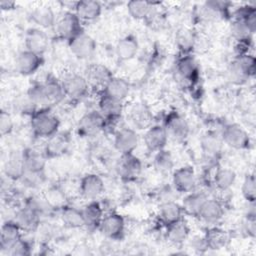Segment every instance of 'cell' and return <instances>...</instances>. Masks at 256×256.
Returning a JSON list of instances; mask_svg holds the SVG:
<instances>
[{"instance_id": "ee69618b", "label": "cell", "mask_w": 256, "mask_h": 256, "mask_svg": "<svg viewBox=\"0 0 256 256\" xmlns=\"http://www.w3.org/2000/svg\"><path fill=\"white\" fill-rule=\"evenodd\" d=\"M176 41L183 53H189V51L195 45L196 38L189 29L182 28L178 31L176 35Z\"/></svg>"}, {"instance_id": "f35d334b", "label": "cell", "mask_w": 256, "mask_h": 256, "mask_svg": "<svg viewBox=\"0 0 256 256\" xmlns=\"http://www.w3.org/2000/svg\"><path fill=\"white\" fill-rule=\"evenodd\" d=\"M236 182V173L230 168H218L214 175V185L220 191L229 190Z\"/></svg>"}, {"instance_id": "9a60e30c", "label": "cell", "mask_w": 256, "mask_h": 256, "mask_svg": "<svg viewBox=\"0 0 256 256\" xmlns=\"http://www.w3.org/2000/svg\"><path fill=\"white\" fill-rule=\"evenodd\" d=\"M176 72L181 80L193 83L199 76L197 61L189 53H183L176 61Z\"/></svg>"}, {"instance_id": "ac0fdd59", "label": "cell", "mask_w": 256, "mask_h": 256, "mask_svg": "<svg viewBox=\"0 0 256 256\" xmlns=\"http://www.w3.org/2000/svg\"><path fill=\"white\" fill-rule=\"evenodd\" d=\"M116 169L118 174L125 179H133L137 177L142 170V163L133 153L121 154Z\"/></svg>"}, {"instance_id": "8992f818", "label": "cell", "mask_w": 256, "mask_h": 256, "mask_svg": "<svg viewBox=\"0 0 256 256\" xmlns=\"http://www.w3.org/2000/svg\"><path fill=\"white\" fill-rule=\"evenodd\" d=\"M223 144L236 150H243L249 147L250 137L247 131L239 124H227L221 133Z\"/></svg>"}, {"instance_id": "4dcf8cb0", "label": "cell", "mask_w": 256, "mask_h": 256, "mask_svg": "<svg viewBox=\"0 0 256 256\" xmlns=\"http://www.w3.org/2000/svg\"><path fill=\"white\" fill-rule=\"evenodd\" d=\"M207 195L203 192H197V191H192L187 194H185V197L183 199V202L181 204L184 214L193 216V217H198L199 212L207 200Z\"/></svg>"}, {"instance_id": "d590c367", "label": "cell", "mask_w": 256, "mask_h": 256, "mask_svg": "<svg viewBox=\"0 0 256 256\" xmlns=\"http://www.w3.org/2000/svg\"><path fill=\"white\" fill-rule=\"evenodd\" d=\"M207 249L218 250L224 248L229 242V235L227 231L219 227H211L204 235Z\"/></svg>"}, {"instance_id": "3957f363", "label": "cell", "mask_w": 256, "mask_h": 256, "mask_svg": "<svg viewBox=\"0 0 256 256\" xmlns=\"http://www.w3.org/2000/svg\"><path fill=\"white\" fill-rule=\"evenodd\" d=\"M54 28L58 37L63 40H67V42L80 32L84 31L82 21L74 11H67L57 18Z\"/></svg>"}, {"instance_id": "7dc6e473", "label": "cell", "mask_w": 256, "mask_h": 256, "mask_svg": "<svg viewBox=\"0 0 256 256\" xmlns=\"http://www.w3.org/2000/svg\"><path fill=\"white\" fill-rule=\"evenodd\" d=\"M13 130V120L8 112L2 110L0 113V133L2 136L10 134Z\"/></svg>"}, {"instance_id": "f6af8a7d", "label": "cell", "mask_w": 256, "mask_h": 256, "mask_svg": "<svg viewBox=\"0 0 256 256\" xmlns=\"http://www.w3.org/2000/svg\"><path fill=\"white\" fill-rule=\"evenodd\" d=\"M241 192L248 203H255L256 199V180L254 174H247L241 186Z\"/></svg>"}, {"instance_id": "52a82bcc", "label": "cell", "mask_w": 256, "mask_h": 256, "mask_svg": "<svg viewBox=\"0 0 256 256\" xmlns=\"http://www.w3.org/2000/svg\"><path fill=\"white\" fill-rule=\"evenodd\" d=\"M65 97L70 100L78 101L84 98L89 90L90 84L86 77L77 73H71L67 75L62 81Z\"/></svg>"}, {"instance_id": "d6a6232c", "label": "cell", "mask_w": 256, "mask_h": 256, "mask_svg": "<svg viewBox=\"0 0 256 256\" xmlns=\"http://www.w3.org/2000/svg\"><path fill=\"white\" fill-rule=\"evenodd\" d=\"M30 18L37 26L41 28L54 27L57 20L53 9L47 5L35 7L30 13Z\"/></svg>"}, {"instance_id": "7bdbcfd3", "label": "cell", "mask_w": 256, "mask_h": 256, "mask_svg": "<svg viewBox=\"0 0 256 256\" xmlns=\"http://www.w3.org/2000/svg\"><path fill=\"white\" fill-rule=\"evenodd\" d=\"M231 34L237 41L251 38V35L254 33L244 19L234 18V21L231 24Z\"/></svg>"}, {"instance_id": "4316f807", "label": "cell", "mask_w": 256, "mask_h": 256, "mask_svg": "<svg viewBox=\"0 0 256 256\" xmlns=\"http://www.w3.org/2000/svg\"><path fill=\"white\" fill-rule=\"evenodd\" d=\"M85 77L91 86L101 87L103 89L108 81L113 77V74L102 64H91L87 68Z\"/></svg>"}, {"instance_id": "7a4b0ae2", "label": "cell", "mask_w": 256, "mask_h": 256, "mask_svg": "<svg viewBox=\"0 0 256 256\" xmlns=\"http://www.w3.org/2000/svg\"><path fill=\"white\" fill-rule=\"evenodd\" d=\"M256 71V59L248 53L236 58L231 62L228 68L229 79L237 84H241L255 75Z\"/></svg>"}, {"instance_id": "f1b7e54d", "label": "cell", "mask_w": 256, "mask_h": 256, "mask_svg": "<svg viewBox=\"0 0 256 256\" xmlns=\"http://www.w3.org/2000/svg\"><path fill=\"white\" fill-rule=\"evenodd\" d=\"M189 232H190L189 226L186 223V221L182 218L178 221H175L173 223L166 225L165 236L170 243L174 245H180L185 240H187L189 236Z\"/></svg>"}, {"instance_id": "484cf974", "label": "cell", "mask_w": 256, "mask_h": 256, "mask_svg": "<svg viewBox=\"0 0 256 256\" xmlns=\"http://www.w3.org/2000/svg\"><path fill=\"white\" fill-rule=\"evenodd\" d=\"M42 86L48 107L56 105L64 99L65 93L62 82L58 81L55 77L48 76L46 80L42 82Z\"/></svg>"}, {"instance_id": "e0dca14e", "label": "cell", "mask_w": 256, "mask_h": 256, "mask_svg": "<svg viewBox=\"0 0 256 256\" xmlns=\"http://www.w3.org/2000/svg\"><path fill=\"white\" fill-rule=\"evenodd\" d=\"M4 173L11 180L22 179L26 173L24 151H12L4 163Z\"/></svg>"}, {"instance_id": "8d00e7d4", "label": "cell", "mask_w": 256, "mask_h": 256, "mask_svg": "<svg viewBox=\"0 0 256 256\" xmlns=\"http://www.w3.org/2000/svg\"><path fill=\"white\" fill-rule=\"evenodd\" d=\"M60 217L63 224L68 228H81L85 226L82 210L74 206H63L61 208Z\"/></svg>"}, {"instance_id": "1f68e13d", "label": "cell", "mask_w": 256, "mask_h": 256, "mask_svg": "<svg viewBox=\"0 0 256 256\" xmlns=\"http://www.w3.org/2000/svg\"><path fill=\"white\" fill-rule=\"evenodd\" d=\"M184 211L181 204L174 200L163 201L159 207V217L166 225L182 219Z\"/></svg>"}, {"instance_id": "7c38bea8", "label": "cell", "mask_w": 256, "mask_h": 256, "mask_svg": "<svg viewBox=\"0 0 256 256\" xmlns=\"http://www.w3.org/2000/svg\"><path fill=\"white\" fill-rule=\"evenodd\" d=\"M43 62V55L25 49L16 55L15 68L21 75L29 76L34 74L42 66Z\"/></svg>"}, {"instance_id": "ab89813d", "label": "cell", "mask_w": 256, "mask_h": 256, "mask_svg": "<svg viewBox=\"0 0 256 256\" xmlns=\"http://www.w3.org/2000/svg\"><path fill=\"white\" fill-rule=\"evenodd\" d=\"M153 166L159 173L165 174L171 172L174 167V159L171 152L165 148L155 152L153 158Z\"/></svg>"}, {"instance_id": "5bb4252c", "label": "cell", "mask_w": 256, "mask_h": 256, "mask_svg": "<svg viewBox=\"0 0 256 256\" xmlns=\"http://www.w3.org/2000/svg\"><path fill=\"white\" fill-rule=\"evenodd\" d=\"M139 137L137 132L128 127L121 128L114 135V147L120 154H131L137 148Z\"/></svg>"}, {"instance_id": "60d3db41", "label": "cell", "mask_w": 256, "mask_h": 256, "mask_svg": "<svg viewBox=\"0 0 256 256\" xmlns=\"http://www.w3.org/2000/svg\"><path fill=\"white\" fill-rule=\"evenodd\" d=\"M223 141L221 139V136H218L217 134L213 132L206 133L202 139H201V147L205 154L209 156H216L219 154L222 150Z\"/></svg>"}, {"instance_id": "74e56055", "label": "cell", "mask_w": 256, "mask_h": 256, "mask_svg": "<svg viewBox=\"0 0 256 256\" xmlns=\"http://www.w3.org/2000/svg\"><path fill=\"white\" fill-rule=\"evenodd\" d=\"M153 5L148 1L132 0L127 3V11L129 15L136 20H145L154 15Z\"/></svg>"}, {"instance_id": "e575fe53", "label": "cell", "mask_w": 256, "mask_h": 256, "mask_svg": "<svg viewBox=\"0 0 256 256\" xmlns=\"http://www.w3.org/2000/svg\"><path fill=\"white\" fill-rule=\"evenodd\" d=\"M129 117L132 121V123L140 128H146L151 126L152 122V114L148 107L142 103H135L129 111Z\"/></svg>"}, {"instance_id": "83f0119b", "label": "cell", "mask_w": 256, "mask_h": 256, "mask_svg": "<svg viewBox=\"0 0 256 256\" xmlns=\"http://www.w3.org/2000/svg\"><path fill=\"white\" fill-rule=\"evenodd\" d=\"M139 49L137 38L133 35H126L118 40L115 46V53L122 61L133 59Z\"/></svg>"}, {"instance_id": "277c9868", "label": "cell", "mask_w": 256, "mask_h": 256, "mask_svg": "<svg viewBox=\"0 0 256 256\" xmlns=\"http://www.w3.org/2000/svg\"><path fill=\"white\" fill-rule=\"evenodd\" d=\"M98 230L108 239L120 240L125 232V219L117 212H108L102 218Z\"/></svg>"}, {"instance_id": "b9f144b4", "label": "cell", "mask_w": 256, "mask_h": 256, "mask_svg": "<svg viewBox=\"0 0 256 256\" xmlns=\"http://www.w3.org/2000/svg\"><path fill=\"white\" fill-rule=\"evenodd\" d=\"M25 205L32 208L40 217L48 216L54 208L47 198H40L36 196L30 197Z\"/></svg>"}, {"instance_id": "603a6c76", "label": "cell", "mask_w": 256, "mask_h": 256, "mask_svg": "<svg viewBox=\"0 0 256 256\" xmlns=\"http://www.w3.org/2000/svg\"><path fill=\"white\" fill-rule=\"evenodd\" d=\"M224 215V207L222 203L213 198H207L203 204L198 218L207 224H216L219 222Z\"/></svg>"}, {"instance_id": "ffe728a7", "label": "cell", "mask_w": 256, "mask_h": 256, "mask_svg": "<svg viewBox=\"0 0 256 256\" xmlns=\"http://www.w3.org/2000/svg\"><path fill=\"white\" fill-rule=\"evenodd\" d=\"M22 238V229L15 220H7L1 227L0 248L2 252L8 253L10 248Z\"/></svg>"}, {"instance_id": "4fadbf2b", "label": "cell", "mask_w": 256, "mask_h": 256, "mask_svg": "<svg viewBox=\"0 0 256 256\" xmlns=\"http://www.w3.org/2000/svg\"><path fill=\"white\" fill-rule=\"evenodd\" d=\"M104 181L98 174L88 173L84 175L79 183V192L85 199L95 200L104 191Z\"/></svg>"}, {"instance_id": "30bf717a", "label": "cell", "mask_w": 256, "mask_h": 256, "mask_svg": "<svg viewBox=\"0 0 256 256\" xmlns=\"http://www.w3.org/2000/svg\"><path fill=\"white\" fill-rule=\"evenodd\" d=\"M165 128L169 138L175 141H183L189 134V125L186 119L178 112H170L164 120Z\"/></svg>"}, {"instance_id": "44dd1931", "label": "cell", "mask_w": 256, "mask_h": 256, "mask_svg": "<svg viewBox=\"0 0 256 256\" xmlns=\"http://www.w3.org/2000/svg\"><path fill=\"white\" fill-rule=\"evenodd\" d=\"M24 41L27 50L40 55H43L48 48V36L39 28L28 29Z\"/></svg>"}, {"instance_id": "cb8c5ba5", "label": "cell", "mask_w": 256, "mask_h": 256, "mask_svg": "<svg viewBox=\"0 0 256 256\" xmlns=\"http://www.w3.org/2000/svg\"><path fill=\"white\" fill-rule=\"evenodd\" d=\"M14 220L20 226L22 231L31 232L39 227L41 217L32 208L24 205L16 211Z\"/></svg>"}, {"instance_id": "c3c4849f", "label": "cell", "mask_w": 256, "mask_h": 256, "mask_svg": "<svg viewBox=\"0 0 256 256\" xmlns=\"http://www.w3.org/2000/svg\"><path fill=\"white\" fill-rule=\"evenodd\" d=\"M191 245H192V248L195 249V250H198V251H204L207 249V246H206V242H205V239H204V236L203 237H194L192 239V242H191Z\"/></svg>"}, {"instance_id": "d4e9b609", "label": "cell", "mask_w": 256, "mask_h": 256, "mask_svg": "<svg viewBox=\"0 0 256 256\" xmlns=\"http://www.w3.org/2000/svg\"><path fill=\"white\" fill-rule=\"evenodd\" d=\"M81 210L85 226L92 229H98V226L105 215L101 203L96 200H90L81 208Z\"/></svg>"}, {"instance_id": "bcb514c9", "label": "cell", "mask_w": 256, "mask_h": 256, "mask_svg": "<svg viewBox=\"0 0 256 256\" xmlns=\"http://www.w3.org/2000/svg\"><path fill=\"white\" fill-rule=\"evenodd\" d=\"M7 254L11 256H28L31 254V245L28 241L21 238L10 248Z\"/></svg>"}, {"instance_id": "8fae6325", "label": "cell", "mask_w": 256, "mask_h": 256, "mask_svg": "<svg viewBox=\"0 0 256 256\" xmlns=\"http://www.w3.org/2000/svg\"><path fill=\"white\" fill-rule=\"evenodd\" d=\"M172 184L174 190L182 194L194 191L197 184L194 169L191 166H182L176 169L172 175Z\"/></svg>"}, {"instance_id": "2e32d148", "label": "cell", "mask_w": 256, "mask_h": 256, "mask_svg": "<svg viewBox=\"0 0 256 256\" xmlns=\"http://www.w3.org/2000/svg\"><path fill=\"white\" fill-rule=\"evenodd\" d=\"M99 111L108 122H114L121 117L123 111V101L109 96L102 91L98 101Z\"/></svg>"}, {"instance_id": "836d02e7", "label": "cell", "mask_w": 256, "mask_h": 256, "mask_svg": "<svg viewBox=\"0 0 256 256\" xmlns=\"http://www.w3.org/2000/svg\"><path fill=\"white\" fill-rule=\"evenodd\" d=\"M45 157L43 152H39L35 149H27L24 151V161L26 173L42 174L45 168Z\"/></svg>"}, {"instance_id": "f546056e", "label": "cell", "mask_w": 256, "mask_h": 256, "mask_svg": "<svg viewBox=\"0 0 256 256\" xmlns=\"http://www.w3.org/2000/svg\"><path fill=\"white\" fill-rule=\"evenodd\" d=\"M130 89V84L126 79L113 76L102 89V91L113 98L124 101L129 95Z\"/></svg>"}, {"instance_id": "6da1fadb", "label": "cell", "mask_w": 256, "mask_h": 256, "mask_svg": "<svg viewBox=\"0 0 256 256\" xmlns=\"http://www.w3.org/2000/svg\"><path fill=\"white\" fill-rule=\"evenodd\" d=\"M30 127L36 137L47 139L59 131L60 121L48 108H39L31 114Z\"/></svg>"}, {"instance_id": "7402d4cb", "label": "cell", "mask_w": 256, "mask_h": 256, "mask_svg": "<svg viewBox=\"0 0 256 256\" xmlns=\"http://www.w3.org/2000/svg\"><path fill=\"white\" fill-rule=\"evenodd\" d=\"M74 13L78 16V18L84 21H93L96 20L101 12L102 5L100 2L95 0H81L74 3Z\"/></svg>"}, {"instance_id": "9c48e42d", "label": "cell", "mask_w": 256, "mask_h": 256, "mask_svg": "<svg viewBox=\"0 0 256 256\" xmlns=\"http://www.w3.org/2000/svg\"><path fill=\"white\" fill-rule=\"evenodd\" d=\"M68 46L71 53L80 60L91 58L96 50V43L94 39L84 31L70 39L68 41Z\"/></svg>"}, {"instance_id": "ba28073f", "label": "cell", "mask_w": 256, "mask_h": 256, "mask_svg": "<svg viewBox=\"0 0 256 256\" xmlns=\"http://www.w3.org/2000/svg\"><path fill=\"white\" fill-rule=\"evenodd\" d=\"M70 144V135L64 131H58L46 139L43 153L47 159L58 158L68 152Z\"/></svg>"}, {"instance_id": "d6986e66", "label": "cell", "mask_w": 256, "mask_h": 256, "mask_svg": "<svg viewBox=\"0 0 256 256\" xmlns=\"http://www.w3.org/2000/svg\"><path fill=\"white\" fill-rule=\"evenodd\" d=\"M169 137L163 125H151L144 136V141L147 149L152 152H157L164 149Z\"/></svg>"}, {"instance_id": "681fc988", "label": "cell", "mask_w": 256, "mask_h": 256, "mask_svg": "<svg viewBox=\"0 0 256 256\" xmlns=\"http://www.w3.org/2000/svg\"><path fill=\"white\" fill-rule=\"evenodd\" d=\"M0 7L2 10H5V11H8V10H11L15 7V2H12V1H2L0 3Z\"/></svg>"}, {"instance_id": "5b68a950", "label": "cell", "mask_w": 256, "mask_h": 256, "mask_svg": "<svg viewBox=\"0 0 256 256\" xmlns=\"http://www.w3.org/2000/svg\"><path fill=\"white\" fill-rule=\"evenodd\" d=\"M106 128V118L98 110H92L85 113L78 121L77 131L83 137L97 135Z\"/></svg>"}]
</instances>
